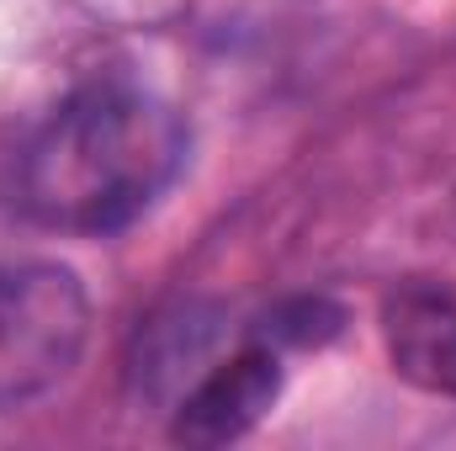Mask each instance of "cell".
<instances>
[{"label":"cell","mask_w":456,"mask_h":451,"mask_svg":"<svg viewBox=\"0 0 456 451\" xmlns=\"http://www.w3.org/2000/svg\"><path fill=\"white\" fill-rule=\"evenodd\" d=\"M335 330H340V308H330L319 298H303V303L281 308L276 319H265L260 340L281 350V345H319V340H330Z\"/></svg>","instance_id":"obj_6"},{"label":"cell","mask_w":456,"mask_h":451,"mask_svg":"<svg viewBox=\"0 0 456 451\" xmlns=\"http://www.w3.org/2000/svg\"><path fill=\"white\" fill-rule=\"evenodd\" d=\"M276 398H281V356H276V345L255 340L239 356L218 361L213 372H202L181 393L170 436L181 447H228V441L249 436L271 414Z\"/></svg>","instance_id":"obj_3"},{"label":"cell","mask_w":456,"mask_h":451,"mask_svg":"<svg viewBox=\"0 0 456 451\" xmlns=\"http://www.w3.org/2000/svg\"><path fill=\"white\" fill-rule=\"evenodd\" d=\"M186 165V122L138 86H86L48 117L21 154V208L59 234H117Z\"/></svg>","instance_id":"obj_1"},{"label":"cell","mask_w":456,"mask_h":451,"mask_svg":"<svg viewBox=\"0 0 456 451\" xmlns=\"http://www.w3.org/2000/svg\"><path fill=\"white\" fill-rule=\"evenodd\" d=\"M382 335H387V356L393 366L425 388L456 398V298L436 292V287H403L387 298L382 308Z\"/></svg>","instance_id":"obj_4"},{"label":"cell","mask_w":456,"mask_h":451,"mask_svg":"<svg viewBox=\"0 0 456 451\" xmlns=\"http://www.w3.org/2000/svg\"><path fill=\"white\" fill-rule=\"evenodd\" d=\"M213 345V319H202L197 308H181L175 319H159L154 335L143 345V361H138V377L149 382V393H159L165 382L175 388L181 377H191V366L208 356Z\"/></svg>","instance_id":"obj_5"},{"label":"cell","mask_w":456,"mask_h":451,"mask_svg":"<svg viewBox=\"0 0 456 451\" xmlns=\"http://www.w3.org/2000/svg\"><path fill=\"white\" fill-rule=\"evenodd\" d=\"M91 298L59 260H0V398H32L75 372Z\"/></svg>","instance_id":"obj_2"}]
</instances>
